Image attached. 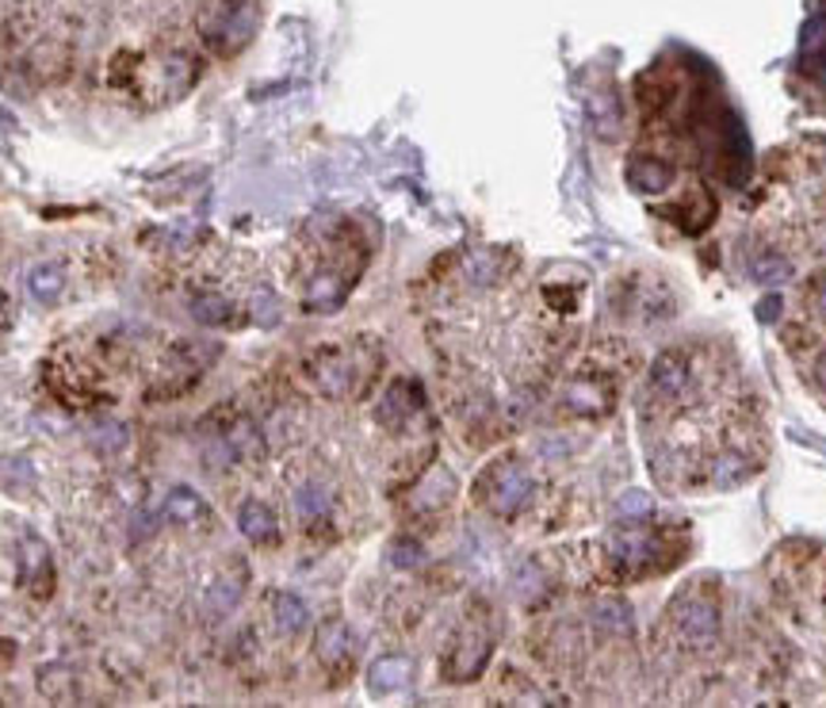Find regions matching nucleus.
<instances>
[{"instance_id":"obj_1","label":"nucleus","mask_w":826,"mask_h":708,"mask_svg":"<svg viewBox=\"0 0 826 708\" xmlns=\"http://www.w3.org/2000/svg\"><path fill=\"white\" fill-rule=\"evenodd\" d=\"M723 640V605L720 590L708 579H697L669 602L666 617L658 628L662 655H674L681 663L689 659H708L720 651Z\"/></svg>"},{"instance_id":"obj_2","label":"nucleus","mask_w":826,"mask_h":708,"mask_svg":"<svg viewBox=\"0 0 826 708\" xmlns=\"http://www.w3.org/2000/svg\"><path fill=\"white\" fill-rule=\"evenodd\" d=\"M379 368H383V353L371 338H353L341 345H322L307 356L302 376L322 399H360L371 391Z\"/></svg>"},{"instance_id":"obj_3","label":"nucleus","mask_w":826,"mask_h":708,"mask_svg":"<svg viewBox=\"0 0 826 708\" xmlns=\"http://www.w3.org/2000/svg\"><path fill=\"white\" fill-rule=\"evenodd\" d=\"M681 559V551H674V540H669L662 528L654 525H639V521H628L617 533L605 540V571L617 582H639L651 579V574H662Z\"/></svg>"},{"instance_id":"obj_4","label":"nucleus","mask_w":826,"mask_h":708,"mask_svg":"<svg viewBox=\"0 0 826 708\" xmlns=\"http://www.w3.org/2000/svg\"><path fill=\"white\" fill-rule=\"evenodd\" d=\"M474 498H479L494 517L517 521L520 513L532 505L536 479L517 456H497V460H490L479 479H474Z\"/></svg>"},{"instance_id":"obj_5","label":"nucleus","mask_w":826,"mask_h":708,"mask_svg":"<svg viewBox=\"0 0 826 708\" xmlns=\"http://www.w3.org/2000/svg\"><path fill=\"white\" fill-rule=\"evenodd\" d=\"M215 356H218L215 341H210V345H207V341H184V345L169 349L165 361H161L158 372H153V379L146 384V399H150V402H169V399L188 395L192 387L207 376V368L215 364Z\"/></svg>"},{"instance_id":"obj_6","label":"nucleus","mask_w":826,"mask_h":708,"mask_svg":"<svg viewBox=\"0 0 826 708\" xmlns=\"http://www.w3.org/2000/svg\"><path fill=\"white\" fill-rule=\"evenodd\" d=\"M256 0H207L199 8V38L215 54H238L256 31Z\"/></svg>"},{"instance_id":"obj_7","label":"nucleus","mask_w":826,"mask_h":708,"mask_svg":"<svg viewBox=\"0 0 826 708\" xmlns=\"http://www.w3.org/2000/svg\"><path fill=\"white\" fill-rule=\"evenodd\" d=\"M490 655H494V632H490L486 617H467L459 625L456 640H451L448 655H444V678L448 682H474L482 671H486Z\"/></svg>"},{"instance_id":"obj_8","label":"nucleus","mask_w":826,"mask_h":708,"mask_svg":"<svg viewBox=\"0 0 826 708\" xmlns=\"http://www.w3.org/2000/svg\"><path fill=\"white\" fill-rule=\"evenodd\" d=\"M314 655H318V663H322L330 674H341V678H345V674L353 671V663H356V636L348 632L345 620L333 617V620H325V625L318 628Z\"/></svg>"},{"instance_id":"obj_9","label":"nucleus","mask_w":826,"mask_h":708,"mask_svg":"<svg viewBox=\"0 0 826 708\" xmlns=\"http://www.w3.org/2000/svg\"><path fill=\"white\" fill-rule=\"evenodd\" d=\"M563 407L578 418L609 414L612 410V379H601V376H594V372H578V376L566 384Z\"/></svg>"},{"instance_id":"obj_10","label":"nucleus","mask_w":826,"mask_h":708,"mask_svg":"<svg viewBox=\"0 0 826 708\" xmlns=\"http://www.w3.org/2000/svg\"><path fill=\"white\" fill-rule=\"evenodd\" d=\"M421 410H425V391H421L413 379H394L391 391H387L383 402H379L376 418L387 425V430H402V425H406L410 418H417Z\"/></svg>"},{"instance_id":"obj_11","label":"nucleus","mask_w":826,"mask_h":708,"mask_svg":"<svg viewBox=\"0 0 826 708\" xmlns=\"http://www.w3.org/2000/svg\"><path fill=\"white\" fill-rule=\"evenodd\" d=\"M222 448L230 460H245V464H256L264 460V437L261 430H256L249 418H233L230 425L222 430Z\"/></svg>"},{"instance_id":"obj_12","label":"nucleus","mask_w":826,"mask_h":708,"mask_svg":"<svg viewBox=\"0 0 826 708\" xmlns=\"http://www.w3.org/2000/svg\"><path fill=\"white\" fill-rule=\"evenodd\" d=\"M238 528L245 533V540L261 544V548H264V544H279L276 513H272L264 502H256V498H249V502L238 510Z\"/></svg>"},{"instance_id":"obj_13","label":"nucleus","mask_w":826,"mask_h":708,"mask_svg":"<svg viewBox=\"0 0 826 708\" xmlns=\"http://www.w3.org/2000/svg\"><path fill=\"white\" fill-rule=\"evenodd\" d=\"M406 682H410V659H402V655H383V659H376V663H371V671H368V689H371V697H391V694H399V689H406Z\"/></svg>"},{"instance_id":"obj_14","label":"nucleus","mask_w":826,"mask_h":708,"mask_svg":"<svg viewBox=\"0 0 826 708\" xmlns=\"http://www.w3.org/2000/svg\"><path fill=\"white\" fill-rule=\"evenodd\" d=\"M674 165L662 158H654V153H635V158L628 161V181L635 184V189H646V192H662L674 184Z\"/></svg>"},{"instance_id":"obj_15","label":"nucleus","mask_w":826,"mask_h":708,"mask_svg":"<svg viewBox=\"0 0 826 708\" xmlns=\"http://www.w3.org/2000/svg\"><path fill=\"white\" fill-rule=\"evenodd\" d=\"M23 582H27V590L35 597H46L54 590V563L43 540H27V551H23Z\"/></svg>"},{"instance_id":"obj_16","label":"nucleus","mask_w":826,"mask_h":708,"mask_svg":"<svg viewBox=\"0 0 826 708\" xmlns=\"http://www.w3.org/2000/svg\"><path fill=\"white\" fill-rule=\"evenodd\" d=\"M456 498V479H451L448 471L436 464L433 471L421 479V487H417V494H413V510H421V513H436V510H444V505Z\"/></svg>"},{"instance_id":"obj_17","label":"nucleus","mask_w":826,"mask_h":708,"mask_svg":"<svg viewBox=\"0 0 826 708\" xmlns=\"http://www.w3.org/2000/svg\"><path fill=\"white\" fill-rule=\"evenodd\" d=\"M192 318L199 326H207V330H226V326L238 322V307L215 292H199L192 295Z\"/></svg>"},{"instance_id":"obj_18","label":"nucleus","mask_w":826,"mask_h":708,"mask_svg":"<svg viewBox=\"0 0 826 708\" xmlns=\"http://www.w3.org/2000/svg\"><path fill=\"white\" fill-rule=\"evenodd\" d=\"M241 590H245V571H241V567H230V571L218 574V579L210 582V590H207V609L215 613V617L230 613L233 605L241 602Z\"/></svg>"},{"instance_id":"obj_19","label":"nucleus","mask_w":826,"mask_h":708,"mask_svg":"<svg viewBox=\"0 0 826 708\" xmlns=\"http://www.w3.org/2000/svg\"><path fill=\"white\" fill-rule=\"evenodd\" d=\"M165 513L173 521H181V525H204V521H210V505L192 487H176L165 502Z\"/></svg>"},{"instance_id":"obj_20","label":"nucleus","mask_w":826,"mask_h":708,"mask_svg":"<svg viewBox=\"0 0 826 708\" xmlns=\"http://www.w3.org/2000/svg\"><path fill=\"white\" fill-rule=\"evenodd\" d=\"M586 112H589V123H594V130L601 138H612L620 130V100L612 96L609 89H605V92H589V96H586Z\"/></svg>"},{"instance_id":"obj_21","label":"nucleus","mask_w":826,"mask_h":708,"mask_svg":"<svg viewBox=\"0 0 826 708\" xmlns=\"http://www.w3.org/2000/svg\"><path fill=\"white\" fill-rule=\"evenodd\" d=\"M27 287H31V295H35L38 302H54L61 292H66V269L54 264V261L35 264V269L27 272Z\"/></svg>"},{"instance_id":"obj_22","label":"nucleus","mask_w":826,"mask_h":708,"mask_svg":"<svg viewBox=\"0 0 826 708\" xmlns=\"http://www.w3.org/2000/svg\"><path fill=\"white\" fill-rule=\"evenodd\" d=\"M330 490L322 487V482H302L299 494H295V510H299V517L307 521V525H322L325 517H330Z\"/></svg>"},{"instance_id":"obj_23","label":"nucleus","mask_w":826,"mask_h":708,"mask_svg":"<svg viewBox=\"0 0 826 708\" xmlns=\"http://www.w3.org/2000/svg\"><path fill=\"white\" fill-rule=\"evenodd\" d=\"M272 620L284 636H299L307 628V605L295 594H276L272 597Z\"/></svg>"},{"instance_id":"obj_24","label":"nucleus","mask_w":826,"mask_h":708,"mask_svg":"<svg viewBox=\"0 0 826 708\" xmlns=\"http://www.w3.org/2000/svg\"><path fill=\"white\" fill-rule=\"evenodd\" d=\"M38 694L46 701H77V674H69L66 666H43L38 671Z\"/></svg>"},{"instance_id":"obj_25","label":"nucleus","mask_w":826,"mask_h":708,"mask_svg":"<svg viewBox=\"0 0 826 708\" xmlns=\"http://www.w3.org/2000/svg\"><path fill=\"white\" fill-rule=\"evenodd\" d=\"M754 276L769 279V284H777V279H789L792 276V264L784 261L781 253H761L758 261H754Z\"/></svg>"},{"instance_id":"obj_26","label":"nucleus","mask_w":826,"mask_h":708,"mask_svg":"<svg viewBox=\"0 0 826 708\" xmlns=\"http://www.w3.org/2000/svg\"><path fill=\"white\" fill-rule=\"evenodd\" d=\"M421 559H425V551H421V544L413 540V536H399V540L391 544V563L402 567V571L421 567Z\"/></svg>"},{"instance_id":"obj_27","label":"nucleus","mask_w":826,"mask_h":708,"mask_svg":"<svg viewBox=\"0 0 826 708\" xmlns=\"http://www.w3.org/2000/svg\"><path fill=\"white\" fill-rule=\"evenodd\" d=\"M92 445H96L104 456H112L115 448L127 445V430H123V425H100V430L92 433Z\"/></svg>"},{"instance_id":"obj_28","label":"nucleus","mask_w":826,"mask_h":708,"mask_svg":"<svg viewBox=\"0 0 826 708\" xmlns=\"http://www.w3.org/2000/svg\"><path fill=\"white\" fill-rule=\"evenodd\" d=\"M812 302H815V310H819V315H826V276H823V279H815V287H812Z\"/></svg>"},{"instance_id":"obj_29","label":"nucleus","mask_w":826,"mask_h":708,"mask_svg":"<svg viewBox=\"0 0 826 708\" xmlns=\"http://www.w3.org/2000/svg\"><path fill=\"white\" fill-rule=\"evenodd\" d=\"M8 322H12V310H8V299H4V292H0V333L8 330Z\"/></svg>"},{"instance_id":"obj_30","label":"nucleus","mask_w":826,"mask_h":708,"mask_svg":"<svg viewBox=\"0 0 826 708\" xmlns=\"http://www.w3.org/2000/svg\"><path fill=\"white\" fill-rule=\"evenodd\" d=\"M815 379H819V387L826 391V349L819 353V361H815Z\"/></svg>"}]
</instances>
